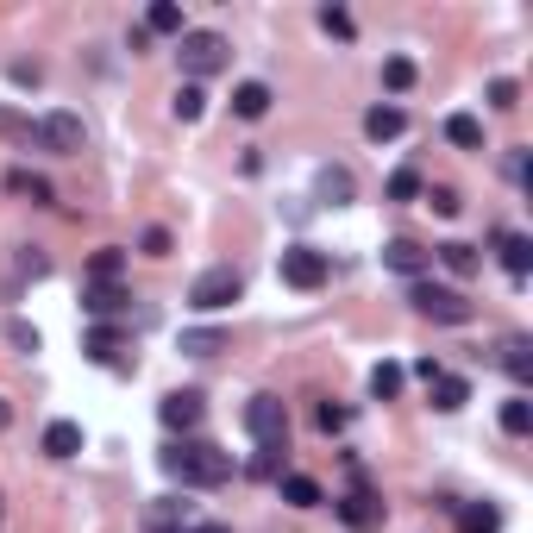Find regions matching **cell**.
Returning a JSON list of instances; mask_svg holds the SVG:
<instances>
[{
  "mask_svg": "<svg viewBox=\"0 0 533 533\" xmlns=\"http://www.w3.org/2000/svg\"><path fill=\"white\" fill-rule=\"evenodd\" d=\"M164 471L182 477L189 490H220V483L233 477V452H220L214 439H182V446L164 452Z\"/></svg>",
  "mask_w": 533,
  "mask_h": 533,
  "instance_id": "cell-1",
  "label": "cell"
},
{
  "mask_svg": "<svg viewBox=\"0 0 533 533\" xmlns=\"http://www.w3.org/2000/svg\"><path fill=\"white\" fill-rule=\"evenodd\" d=\"M176 57H182V76H189V82L220 76V69L233 63V51H226L220 32H182V38H176Z\"/></svg>",
  "mask_w": 533,
  "mask_h": 533,
  "instance_id": "cell-2",
  "label": "cell"
},
{
  "mask_svg": "<svg viewBox=\"0 0 533 533\" xmlns=\"http://www.w3.org/2000/svg\"><path fill=\"white\" fill-rule=\"evenodd\" d=\"M26 145H38V151H51V157H76L82 145H88V126H82V113H44V120H32V138Z\"/></svg>",
  "mask_w": 533,
  "mask_h": 533,
  "instance_id": "cell-3",
  "label": "cell"
},
{
  "mask_svg": "<svg viewBox=\"0 0 533 533\" xmlns=\"http://www.w3.org/2000/svg\"><path fill=\"white\" fill-rule=\"evenodd\" d=\"M239 295H245L239 270H233V264H214V270H201L195 283H189V308H201V314H220V308H233Z\"/></svg>",
  "mask_w": 533,
  "mask_h": 533,
  "instance_id": "cell-4",
  "label": "cell"
},
{
  "mask_svg": "<svg viewBox=\"0 0 533 533\" xmlns=\"http://www.w3.org/2000/svg\"><path fill=\"white\" fill-rule=\"evenodd\" d=\"M414 308H421L427 320H446V327H465V320L477 314L471 301H465V289H446V283H414Z\"/></svg>",
  "mask_w": 533,
  "mask_h": 533,
  "instance_id": "cell-5",
  "label": "cell"
},
{
  "mask_svg": "<svg viewBox=\"0 0 533 533\" xmlns=\"http://www.w3.org/2000/svg\"><path fill=\"white\" fill-rule=\"evenodd\" d=\"M245 427H251L258 446H283V439H289V408L276 396H251L245 402Z\"/></svg>",
  "mask_w": 533,
  "mask_h": 533,
  "instance_id": "cell-6",
  "label": "cell"
},
{
  "mask_svg": "<svg viewBox=\"0 0 533 533\" xmlns=\"http://www.w3.org/2000/svg\"><path fill=\"white\" fill-rule=\"evenodd\" d=\"M283 283H289V289H320V283H327V251L289 245V251H283Z\"/></svg>",
  "mask_w": 533,
  "mask_h": 533,
  "instance_id": "cell-7",
  "label": "cell"
},
{
  "mask_svg": "<svg viewBox=\"0 0 533 533\" xmlns=\"http://www.w3.org/2000/svg\"><path fill=\"white\" fill-rule=\"evenodd\" d=\"M339 521L352 527V533H377L383 527V496H370V490L339 496Z\"/></svg>",
  "mask_w": 533,
  "mask_h": 533,
  "instance_id": "cell-8",
  "label": "cell"
},
{
  "mask_svg": "<svg viewBox=\"0 0 533 533\" xmlns=\"http://www.w3.org/2000/svg\"><path fill=\"white\" fill-rule=\"evenodd\" d=\"M402 132H408V113L396 101H377L364 113V138H370V145H389V138H402Z\"/></svg>",
  "mask_w": 533,
  "mask_h": 533,
  "instance_id": "cell-9",
  "label": "cell"
},
{
  "mask_svg": "<svg viewBox=\"0 0 533 533\" xmlns=\"http://www.w3.org/2000/svg\"><path fill=\"white\" fill-rule=\"evenodd\" d=\"M126 301H132V295H126L120 283H88V289H82V314H95L101 327H113V314H120Z\"/></svg>",
  "mask_w": 533,
  "mask_h": 533,
  "instance_id": "cell-10",
  "label": "cell"
},
{
  "mask_svg": "<svg viewBox=\"0 0 533 533\" xmlns=\"http://www.w3.org/2000/svg\"><path fill=\"white\" fill-rule=\"evenodd\" d=\"M433 264V251H421L414 239H389L383 245V270H396V276H421Z\"/></svg>",
  "mask_w": 533,
  "mask_h": 533,
  "instance_id": "cell-11",
  "label": "cell"
},
{
  "mask_svg": "<svg viewBox=\"0 0 533 533\" xmlns=\"http://www.w3.org/2000/svg\"><path fill=\"white\" fill-rule=\"evenodd\" d=\"M157 414H164V427H176V433H189V427H201V396H195V389H176V396H164V408H157Z\"/></svg>",
  "mask_w": 533,
  "mask_h": 533,
  "instance_id": "cell-12",
  "label": "cell"
},
{
  "mask_svg": "<svg viewBox=\"0 0 533 533\" xmlns=\"http://www.w3.org/2000/svg\"><path fill=\"white\" fill-rule=\"evenodd\" d=\"M496 251H502V270L515 276V283L533 270V239H527V233H502V239H496Z\"/></svg>",
  "mask_w": 533,
  "mask_h": 533,
  "instance_id": "cell-13",
  "label": "cell"
},
{
  "mask_svg": "<svg viewBox=\"0 0 533 533\" xmlns=\"http://www.w3.org/2000/svg\"><path fill=\"white\" fill-rule=\"evenodd\" d=\"M427 389H433V408H439V414H458V408L471 402V383H465V377H446V370H439Z\"/></svg>",
  "mask_w": 533,
  "mask_h": 533,
  "instance_id": "cell-14",
  "label": "cell"
},
{
  "mask_svg": "<svg viewBox=\"0 0 533 533\" xmlns=\"http://www.w3.org/2000/svg\"><path fill=\"white\" fill-rule=\"evenodd\" d=\"M502 370H508L515 383H533V345H527L521 333H508V339H502Z\"/></svg>",
  "mask_w": 533,
  "mask_h": 533,
  "instance_id": "cell-15",
  "label": "cell"
},
{
  "mask_svg": "<svg viewBox=\"0 0 533 533\" xmlns=\"http://www.w3.org/2000/svg\"><path fill=\"white\" fill-rule=\"evenodd\" d=\"M458 533H502V508L496 502H465L458 508Z\"/></svg>",
  "mask_w": 533,
  "mask_h": 533,
  "instance_id": "cell-16",
  "label": "cell"
},
{
  "mask_svg": "<svg viewBox=\"0 0 533 533\" xmlns=\"http://www.w3.org/2000/svg\"><path fill=\"white\" fill-rule=\"evenodd\" d=\"M82 352H88V364H113V358L126 352V339H120V327H95V333L82 339Z\"/></svg>",
  "mask_w": 533,
  "mask_h": 533,
  "instance_id": "cell-17",
  "label": "cell"
},
{
  "mask_svg": "<svg viewBox=\"0 0 533 533\" xmlns=\"http://www.w3.org/2000/svg\"><path fill=\"white\" fill-rule=\"evenodd\" d=\"M233 113H239V120H264V113H270V88L264 82H239L233 88Z\"/></svg>",
  "mask_w": 533,
  "mask_h": 533,
  "instance_id": "cell-18",
  "label": "cell"
},
{
  "mask_svg": "<svg viewBox=\"0 0 533 533\" xmlns=\"http://www.w3.org/2000/svg\"><path fill=\"white\" fill-rule=\"evenodd\" d=\"M44 452H51V458H76L82 452V427L76 421H51V427H44Z\"/></svg>",
  "mask_w": 533,
  "mask_h": 533,
  "instance_id": "cell-19",
  "label": "cell"
},
{
  "mask_svg": "<svg viewBox=\"0 0 533 533\" xmlns=\"http://www.w3.org/2000/svg\"><path fill=\"white\" fill-rule=\"evenodd\" d=\"M276 483H283V502L289 508H320V502H327V490H320L314 477H301V471L295 477H276Z\"/></svg>",
  "mask_w": 533,
  "mask_h": 533,
  "instance_id": "cell-20",
  "label": "cell"
},
{
  "mask_svg": "<svg viewBox=\"0 0 533 533\" xmlns=\"http://www.w3.org/2000/svg\"><path fill=\"white\" fill-rule=\"evenodd\" d=\"M433 258H439V264H446L452 276H477V264H483V258H477V251L465 245V239H446V245H439V251H433Z\"/></svg>",
  "mask_w": 533,
  "mask_h": 533,
  "instance_id": "cell-21",
  "label": "cell"
},
{
  "mask_svg": "<svg viewBox=\"0 0 533 533\" xmlns=\"http://www.w3.org/2000/svg\"><path fill=\"white\" fill-rule=\"evenodd\" d=\"M446 138H452L458 151H483V120H477V113H452V120H446Z\"/></svg>",
  "mask_w": 533,
  "mask_h": 533,
  "instance_id": "cell-22",
  "label": "cell"
},
{
  "mask_svg": "<svg viewBox=\"0 0 533 533\" xmlns=\"http://www.w3.org/2000/svg\"><path fill=\"white\" fill-rule=\"evenodd\" d=\"M7 189H13V195H26L32 207H51V201H57V195H51V182L32 176V170H7Z\"/></svg>",
  "mask_w": 533,
  "mask_h": 533,
  "instance_id": "cell-23",
  "label": "cell"
},
{
  "mask_svg": "<svg viewBox=\"0 0 533 533\" xmlns=\"http://www.w3.org/2000/svg\"><path fill=\"white\" fill-rule=\"evenodd\" d=\"M120 270H126V251L120 245H101L95 258H88V283H120Z\"/></svg>",
  "mask_w": 533,
  "mask_h": 533,
  "instance_id": "cell-24",
  "label": "cell"
},
{
  "mask_svg": "<svg viewBox=\"0 0 533 533\" xmlns=\"http://www.w3.org/2000/svg\"><path fill=\"white\" fill-rule=\"evenodd\" d=\"M145 32H164V38H182L189 26H182V7L176 0H157V7L145 13Z\"/></svg>",
  "mask_w": 533,
  "mask_h": 533,
  "instance_id": "cell-25",
  "label": "cell"
},
{
  "mask_svg": "<svg viewBox=\"0 0 533 533\" xmlns=\"http://www.w3.org/2000/svg\"><path fill=\"white\" fill-rule=\"evenodd\" d=\"M182 352H189V358H214V352H226V333L220 327H195V333H182Z\"/></svg>",
  "mask_w": 533,
  "mask_h": 533,
  "instance_id": "cell-26",
  "label": "cell"
},
{
  "mask_svg": "<svg viewBox=\"0 0 533 533\" xmlns=\"http://www.w3.org/2000/svg\"><path fill=\"white\" fill-rule=\"evenodd\" d=\"M402 364H377V370H370V396H377V402H396L402 396Z\"/></svg>",
  "mask_w": 533,
  "mask_h": 533,
  "instance_id": "cell-27",
  "label": "cell"
},
{
  "mask_svg": "<svg viewBox=\"0 0 533 533\" xmlns=\"http://www.w3.org/2000/svg\"><path fill=\"white\" fill-rule=\"evenodd\" d=\"M502 433H515V439L533 433V402H527V396H508V402H502Z\"/></svg>",
  "mask_w": 533,
  "mask_h": 533,
  "instance_id": "cell-28",
  "label": "cell"
},
{
  "mask_svg": "<svg viewBox=\"0 0 533 533\" xmlns=\"http://www.w3.org/2000/svg\"><path fill=\"white\" fill-rule=\"evenodd\" d=\"M201 113H207V95H201V82H182V88H176V120H182V126H195Z\"/></svg>",
  "mask_w": 533,
  "mask_h": 533,
  "instance_id": "cell-29",
  "label": "cell"
},
{
  "mask_svg": "<svg viewBox=\"0 0 533 533\" xmlns=\"http://www.w3.org/2000/svg\"><path fill=\"white\" fill-rule=\"evenodd\" d=\"M151 527H157V533H170V527H189V508H182L176 496H157V502H151Z\"/></svg>",
  "mask_w": 533,
  "mask_h": 533,
  "instance_id": "cell-30",
  "label": "cell"
},
{
  "mask_svg": "<svg viewBox=\"0 0 533 533\" xmlns=\"http://www.w3.org/2000/svg\"><path fill=\"white\" fill-rule=\"evenodd\" d=\"M383 88H389V95H408V88H414V63L408 57H389L383 63Z\"/></svg>",
  "mask_w": 533,
  "mask_h": 533,
  "instance_id": "cell-31",
  "label": "cell"
},
{
  "mask_svg": "<svg viewBox=\"0 0 533 533\" xmlns=\"http://www.w3.org/2000/svg\"><path fill=\"white\" fill-rule=\"evenodd\" d=\"M383 195L389 201H414V195H421V170H396V176L383 182Z\"/></svg>",
  "mask_w": 533,
  "mask_h": 533,
  "instance_id": "cell-32",
  "label": "cell"
},
{
  "mask_svg": "<svg viewBox=\"0 0 533 533\" xmlns=\"http://www.w3.org/2000/svg\"><path fill=\"white\" fill-rule=\"evenodd\" d=\"M13 264H19V276H32V283H38V276H51V258H44L38 245H19V258H13Z\"/></svg>",
  "mask_w": 533,
  "mask_h": 533,
  "instance_id": "cell-33",
  "label": "cell"
},
{
  "mask_svg": "<svg viewBox=\"0 0 533 533\" xmlns=\"http://www.w3.org/2000/svg\"><path fill=\"white\" fill-rule=\"evenodd\" d=\"M427 207H433L439 220H458V207H465V201H458V189H446V182H439V189H427Z\"/></svg>",
  "mask_w": 533,
  "mask_h": 533,
  "instance_id": "cell-34",
  "label": "cell"
},
{
  "mask_svg": "<svg viewBox=\"0 0 533 533\" xmlns=\"http://www.w3.org/2000/svg\"><path fill=\"white\" fill-rule=\"evenodd\" d=\"M320 195H327V201H352V176H345V170H320Z\"/></svg>",
  "mask_w": 533,
  "mask_h": 533,
  "instance_id": "cell-35",
  "label": "cell"
},
{
  "mask_svg": "<svg viewBox=\"0 0 533 533\" xmlns=\"http://www.w3.org/2000/svg\"><path fill=\"white\" fill-rule=\"evenodd\" d=\"M320 26H327L333 38H352L358 26H352V13H345V7H320Z\"/></svg>",
  "mask_w": 533,
  "mask_h": 533,
  "instance_id": "cell-36",
  "label": "cell"
},
{
  "mask_svg": "<svg viewBox=\"0 0 533 533\" xmlns=\"http://www.w3.org/2000/svg\"><path fill=\"white\" fill-rule=\"evenodd\" d=\"M490 107H502V113H508V107H521V88L508 82V76H496V82H490Z\"/></svg>",
  "mask_w": 533,
  "mask_h": 533,
  "instance_id": "cell-37",
  "label": "cell"
},
{
  "mask_svg": "<svg viewBox=\"0 0 533 533\" xmlns=\"http://www.w3.org/2000/svg\"><path fill=\"white\" fill-rule=\"evenodd\" d=\"M276 458H283V446H258V458H251V477H276Z\"/></svg>",
  "mask_w": 533,
  "mask_h": 533,
  "instance_id": "cell-38",
  "label": "cell"
},
{
  "mask_svg": "<svg viewBox=\"0 0 533 533\" xmlns=\"http://www.w3.org/2000/svg\"><path fill=\"white\" fill-rule=\"evenodd\" d=\"M7 339L19 345V352H38V327H26V320H13V327H7Z\"/></svg>",
  "mask_w": 533,
  "mask_h": 533,
  "instance_id": "cell-39",
  "label": "cell"
},
{
  "mask_svg": "<svg viewBox=\"0 0 533 533\" xmlns=\"http://www.w3.org/2000/svg\"><path fill=\"white\" fill-rule=\"evenodd\" d=\"M145 258H170V233H164V226H151V233H145Z\"/></svg>",
  "mask_w": 533,
  "mask_h": 533,
  "instance_id": "cell-40",
  "label": "cell"
},
{
  "mask_svg": "<svg viewBox=\"0 0 533 533\" xmlns=\"http://www.w3.org/2000/svg\"><path fill=\"white\" fill-rule=\"evenodd\" d=\"M314 421H320V433H339V427H345V408H333V402H320V414H314Z\"/></svg>",
  "mask_w": 533,
  "mask_h": 533,
  "instance_id": "cell-41",
  "label": "cell"
},
{
  "mask_svg": "<svg viewBox=\"0 0 533 533\" xmlns=\"http://www.w3.org/2000/svg\"><path fill=\"white\" fill-rule=\"evenodd\" d=\"M0 132H13V138H32V120H19V113H0Z\"/></svg>",
  "mask_w": 533,
  "mask_h": 533,
  "instance_id": "cell-42",
  "label": "cell"
},
{
  "mask_svg": "<svg viewBox=\"0 0 533 533\" xmlns=\"http://www.w3.org/2000/svg\"><path fill=\"white\" fill-rule=\"evenodd\" d=\"M7 427H13V402H7V396H0V433H7Z\"/></svg>",
  "mask_w": 533,
  "mask_h": 533,
  "instance_id": "cell-43",
  "label": "cell"
},
{
  "mask_svg": "<svg viewBox=\"0 0 533 533\" xmlns=\"http://www.w3.org/2000/svg\"><path fill=\"white\" fill-rule=\"evenodd\" d=\"M189 533H233V527H220V521H201V527H189Z\"/></svg>",
  "mask_w": 533,
  "mask_h": 533,
  "instance_id": "cell-44",
  "label": "cell"
},
{
  "mask_svg": "<svg viewBox=\"0 0 533 533\" xmlns=\"http://www.w3.org/2000/svg\"><path fill=\"white\" fill-rule=\"evenodd\" d=\"M170 533H189V527H170Z\"/></svg>",
  "mask_w": 533,
  "mask_h": 533,
  "instance_id": "cell-45",
  "label": "cell"
}]
</instances>
